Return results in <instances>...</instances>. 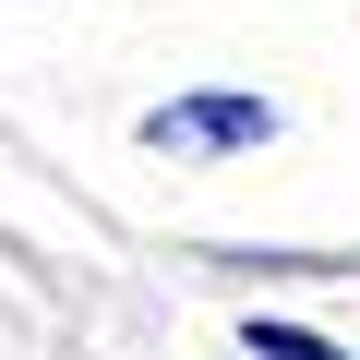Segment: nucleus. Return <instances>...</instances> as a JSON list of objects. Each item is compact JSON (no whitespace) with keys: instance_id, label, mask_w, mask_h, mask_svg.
I'll list each match as a JSON object with an SVG mask.
<instances>
[{"instance_id":"obj_1","label":"nucleus","mask_w":360,"mask_h":360,"mask_svg":"<svg viewBox=\"0 0 360 360\" xmlns=\"http://www.w3.org/2000/svg\"><path fill=\"white\" fill-rule=\"evenodd\" d=\"M264 132H276L264 96H168V108H144V144H205V156H229V144H264Z\"/></svg>"},{"instance_id":"obj_2","label":"nucleus","mask_w":360,"mask_h":360,"mask_svg":"<svg viewBox=\"0 0 360 360\" xmlns=\"http://www.w3.org/2000/svg\"><path fill=\"white\" fill-rule=\"evenodd\" d=\"M252 360H348V348H324V336H300V324H252Z\"/></svg>"}]
</instances>
